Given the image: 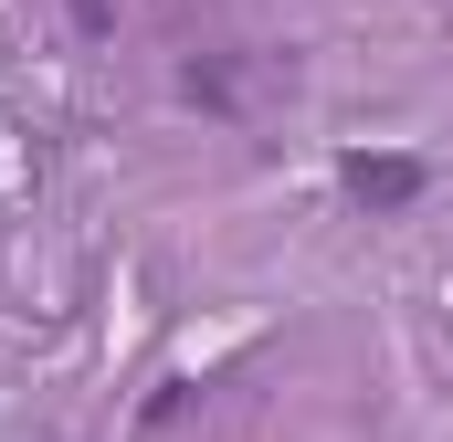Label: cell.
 <instances>
[{"label": "cell", "mask_w": 453, "mask_h": 442, "mask_svg": "<svg viewBox=\"0 0 453 442\" xmlns=\"http://www.w3.org/2000/svg\"><path fill=\"white\" fill-rule=\"evenodd\" d=\"M348 190H358V201H380V211H401V201L422 190V169H411V158H358V169H348Z\"/></svg>", "instance_id": "6da1fadb"}, {"label": "cell", "mask_w": 453, "mask_h": 442, "mask_svg": "<svg viewBox=\"0 0 453 442\" xmlns=\"http://www.w3.org/2000/svg\"><path fill=\"white\" fill-rule=\"evenodd\" d=\"M74 21H85V32H106V0H74Z\"/></svg>", "instance_id": "7a4b0ae2"}]
</instances>
